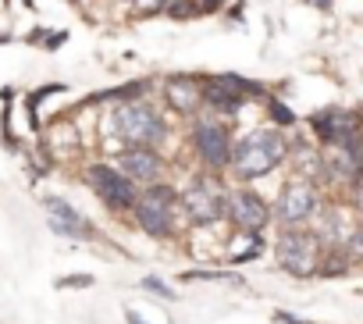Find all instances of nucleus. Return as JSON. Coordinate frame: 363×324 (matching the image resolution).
<instances>
[{
	"label": "nucleus",
	"instance_id": "obj_1",
	"mask_svg": "<svg viewBox=\"0 0 363 324\" xmlns=\"http://www.w3.org/2000/svg\"><path fill=\"white\" fill-rule=\"evenodd\" d=\"M289 146H285V135L278 128H253V132H242L235 143H232V157H228V168L242 179V182H253V179H264L271 175L281 160H285Z\"/></svg>",
	"mask_w": 363,
	"mask_h": 324
},
{
	"label": "nucleus",
	"instance_id": "obj_2",
	"mask_svg": "<svg viewBox=\"0 0 363 324\" xmlns=\"http://www.w3.org/2000/svg\"><path fill=\"white\" fill-rule=\"evenodd\" d=\"M111 128L125 146H160L167 139V118L146 100H125L111 114Z\"/></svg>",
	"mask_w": 363,
	"mask_h": 324
},
{
	"label": "nucleus",
	"instance_id": "obj_3",
	"mask_svg": "<svg viewBox=\"0 0 363 324\" xmlns=\"http://www.w3.org/2000/svg\"><path fill=\"white\" fill-rule=\"evenodd\" d=\"M132 214H135V225L153 235V239H164L174 232V221H178V189L174 186H157L150 182V189H143L132 203Z\"/></svg>",
	"mask_w": 363,
	"mask_h": 324
},
{
	"label": "nucleus",
	"instance_id": "obj_4",
	"mask_svg": "<svg viewBox=\"0 0 363 324\" xmlns=\"http://www.w3.org/2000/svg\"><path fill=\"white\" fill-rule=\"evenodd\" d=\"M225 203H228V189L214 175H200L178 193V207L186 211L189 225H200V228L218 225L225 218Z\"/></svg>",
	"mask_w": 363,
	"mask_h": 324
},
{
	"label": "nucleus",
	"instance_id": "obj_5",
	"mask_svg": "<svg viewBox=\"0 0 363 324\" xmlns=\"http://www.w3.org/2000/svg\"><path fill=\"white\" fill-rule=\"evenodd\" d=\"M320 250H324L320 239H317L313 232H306L303 225H299V228H285V232L278 235V242H274L278 264H281L289 274H296V278H310V274L317 271Z\"/></svg>",
	"mask_w": 363,
	"mask_h": 324
},
{
	"label": "nucleus",
	"instance_id": "obj_6",
	"mask_svg": "<svg viewBox=\"0 0 363 324\" xmlns=\"http://www.w3.org/2000/svg\"><path fill=\"white\" fill-rule=\"evenodd\" d=\"M193 146L200 153V160L207 164L211 175H221L228 168V157H232V132L214 121V118H200L193 125Z\"/></svg>",
	"mask_w": 363,
	"mask_h": 324
},
{
	"label": "nucleus",
	"instance_id": "obj_7",
	"mask_svg": "<svg viewBox=\"0 0 363 324\" xmlns=\"http://www.w3.org/2000/svg\"><path fill=\"white\" fill-rule=\"evenodd\" d=\"M317 207H320L317 186L306 182V179H292L278 196V225L281 228H299V225L317 218Z\"/></svg>",
	"mask_w": 363,
	"mask_h": 324
},
{
	"label": "nucleus",
	"instance_id": "obj_8",
	"mask_svg": "<svg viewBox=\"0 0 363 324\" xmlns=\"http://www.w3.org/2000/svg\"><path fill=\"white\" fill-rule=\"evenodd\" d=\"M225 214L232 218V225H235L239 232H250V235H257V232H264V228L271 225V207H267V200H264L257 189H250V186L228 189Z\"/></svg>",
	"mask_w": 363,
	"mask_h": 324
},
{
	"label": "nucleus",
	"instance_id": "obj_9",
	"mask_svg": "<svg viewBox=\"0 0 363 324\" xmlns=\"http://www.w3.org/2000/svg\"><path fill=\"white\" fill-rule=\"evenodd\" d=\"M86 182L93 186V193L111 207V211H132V203H135V182H128L114 164H93L89 172H86Z\"/></svg>",
	"mask_w": 363,
	"mask_h": 324
},
{
	"label": "nucleus",
	"instance_id": "obj_10",
	"mask_svg": "<svg viewBox=\"0 0 363 324\" xmlns=\"http://www.w3.org/2000/svg\"><path fill=\"white\" fill-rule=\"evenodd\" d=\"M114 168H118L128 182L150 186V182H157V179L164 175V160H160V153H157L153 146H125V150L118 153V160H114Z\"/></svg>",
	"mask_w": 363,
	"mask_h": 324
},
{
	"label": "nucleus",
	"instance_id": "obj_11",
	"mask_svg": "<svg viewBox=\"0 0 363 324\" xmlns=\"http://www.w3.org/2000/svg\"><path fill=\"white\" fill-rule=\"evenodd\" d=\"M313 132L320 143L328 146H338V143H356V128H359V118L356 111H342V107H328V111H317L310 118Z\"/></svg>",
	"mask_w": 363,
	"mask_h": 324
},
{
	"label": "nucleus",
	"instance_id": "obj_12",
	"mask_svg": "<svg viewBox=\"0 0 363 324\" xmlns=\"http://www.w3.org/2000/svg\"><path fill=\"white\" fill-rule=\"evenodd\" d=\"M43 203H47V214H50V228H54L57 235L82 239V242L93 239V225H89V218L79 214L68 200H61V196H47Z\"/></svg>",
	"mask_w": 363,
	"mask_h": 324
},
{
	"label": "nucleus",
	"instance_id": "obj_13",
	"mask_svg": "<svg viewBox=\"0 0 363 324\" xmlns=\"http://www.w3.org/2000/svg\"><path fill=\"white\" fill-rule=\"evenodd\" d=\"M164 100H167V107H174L178 114H193V111H200V107H196V104H200V86H196L193 79H186V75L167 79V82H164Z\"/></svg>",
	"mask_w": 363,
	"mask_h": 324
},
{
	"label": "nucleus",
	"instance_id": "obj_14",
	"mask_svg": "<svg viewBox=\"0 0 363 324\" xmlns=\"http://www.w3.org/2000/svg\"><path fill=\"white\" fill-rule=\"evenodd\" d=\"M200 100L211 107V111H218V114H235V111H242V96H235V93H228V89H221L218 82H207L203 89H200Z\"/></svg>",
	"mask_w": 363,
	"mask_h": 324
},
{
	"label": "nucleus",
	"instance_id": "obj_15",
	"mask_svg": "<svg viewBox=\"0 0 363 324\" xmlns=\"http://www.w3.org/2000/svg\"><path fill=\"white\" fill-rule=\"evenodd\" d=\"M182 281H232V285H242L239 274H232V271H186Z\"/></svg>",
	"mask_w": 363,
	"mask_h": 324
},
{
	"label": "nucleus",
	"instance_id": "obj_16",
	"mask_svg": "<svg viewBox=\"0 0 363 324\" xmlns=\"http://www.w3.org/2000/svg\"><path fill=\"white\" fill-rule=\"evenodd\" d=\"M167 18H186V15H196L200 11V4L196 0H167Z\"/></svg>",
	"mask_w": 363,
	"mask_h": 324
},
{
	"label": "nucleus",
	"instance_id": "obj_17",
	"mask_svg": "<svg viewBox=\"0 0 363 324\" xmlns=\"http://www.w3.org/2000/svg\"><path fill=\"white\" fill-rule=\"evenodd\" d=\"M271 121H274V125H281V128H289V125H296V114H292L285 104L271 100Z\"/></svg>",
	"mask_w": 363,
	"mask_h": 324
},
{
	"label": "nucleus",
	"instance_id": "obj_18",
	"mask_svg": "<svg viewBox=\"0 0 363 324\" xmlns=\"http://www.w3.org/2000/svg\"><path fill=\"white\" fill-rule=\"evenodd\" d=\"M164 8H167V0H132L135 15H160Z\"/></svg>",
	"mask_w": 363,
	"mask_h": 324
},
{
	"label": "nucleus",
	"instance_id": "obj_19",
	"mask_svg": "<svg viewBox=\"0 0 363 324\" xmlns=\"http://www.w3.org/2000/svg\"><path fill=\"white\" fill-rule=\"evenodd\" d=\"M143 289H150V292H157V296H164V299H174V289L164 285V281H157V278H143Z\"/></svg>",
	"mask_w": 363,
	"mask_h": 324
},
{
	"label": "nucleus",
	"instance_id": "obj_20",
	"mask_svg": "<svg viewBox=\"0 0 363 324\" xmlns=\"http://www.w3.org/2000/svg\"><path fill=\"white\" fill-rule=\"evenodd\" d=\"M61 285H82V289H89V285H93V278H89V274H72V278H65Z\"/></svg>",
	"mask_w": 363,
	"mask_h": 324
},
{
	"label": "nucleus",
	"instance_id": "obj_21",
	"mask_svg": "<svg viewBox=\"0 0 363 324\" xmlns=\"http://www.w3.org/2000/svg\"><path fill=\"white\" fill-rule=\"evenodd\" d=\"M274 320H281V324H310V320H303V317H292V313H285V310H278V313H274Z\"/></svg>",
	"mask_w": 363,
	"mask_h": 324
},
{
	"label": "nucleus",
	"instance_id": "obj_22",
	"mask_svg": "<svg viewBox=\"0 0 363 324\" xmlns=\"http://www.w3.org/2000/svg\"><path fill=\"white\" fill-rule=\"evenodd\" d=\"M125 320H128V324H146V317H143L139 310H132V306L125 310Z\"/></svg>",
	"mask_w": 363,
	"mask_h": 324
},
{
	"label": "nucleus",
	"instance_id": "obj_23",
	"mask_svg": "<svg viewBox=\"0 0 363 324\" xmlns=\"http://www.w3.org/2000/svg\"><path fill=\"white\" fill-rule=\"evenodd\" d=\"M225 0H200V11H218Z\"/></svg>",
	"mask_w": 363,
	"mask_h": 324
}]
</instances>
